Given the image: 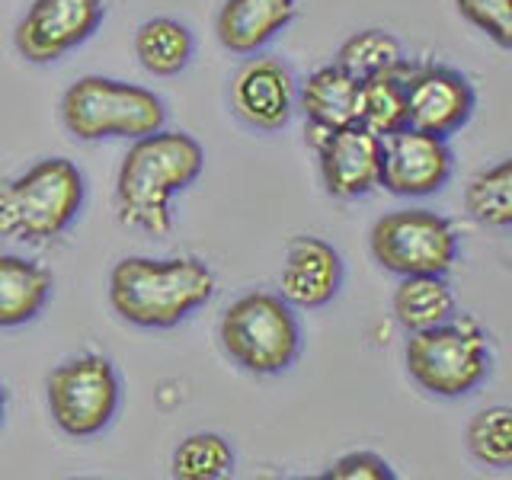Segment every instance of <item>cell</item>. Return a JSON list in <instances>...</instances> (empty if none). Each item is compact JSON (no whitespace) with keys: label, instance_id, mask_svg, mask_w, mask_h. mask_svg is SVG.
<instances>
[{"label":"cell","instance_id":"obj_1","mask_svg":"<svg viewBox=\"0 0 512 480\" xmlns=\"http://www.w3.org/2000/svg\"><path fill=\"white\" fill-rule=\"evenodd\" d=\"M202 144L176 128L135 138L116 176V215L125 228L164 237L173 228V199L199 180Z\"/></svg>","mask_w":512,"mask_h":480},{"label":"cell","instance_id":"obj_2","mask_svg":"<svg viewBox=\"0 0 512 480\" xmlns=\"http://www.w3.org/2000/svg\"><path fill=\"white\" fill-rule=\"evenodd\" d=\"M212 295L215 272L199 256H125L109 272L112 311L141 330L180 327Z\"/></svg>","mask_w":512,"mask_h":480},{"label":"cell","instance_id":"obj_3","mask_svg":"<svg viewBox=\"0 0 512 480\" xmlns=\"http://www.w3.org/2000/svg\"><path fill=\"white\" fill-rule=\"evenodd\" d=\"M84 199V173L64 157H45L0 183V240L52 244L77 221Z\"/></svg>","mask_w":512,"mask_h":480},{"label":"cell","instance_id":"obj_4","mask_svg":"<svg viewBox=\"0 0 512 480\" xmlns=\"http://www.w3.org/2000/svg\"><path fill=\"white\" fill-rule=\"evenodd\" d=\"M61 122L77 141H135L164 128L167 106L148 87L112 80L103 74H87L64 90Z\"/></svg>","mask_w":512,"mask_h":480},{"label":"cell","instance_id":"obj_5","mask_svg":"<svg viewBox=\"0 0 512 480\" xmlns=\"http://www.w3.org/2000/svg\"><path fill=\"white\" fill-rule=\"evenodd\" d=\"M490 340L471 317H452L439 327L410 333L404 346L407 375L432 397L455 400L477 391L490 375Z\"/></svg>","mask_w":512,"mask_h":480},{"label":"cell","instance_id":"obj_6","mask_svg":"<svg viewBox=\"0 0 512 480\" xmlns=\"http://www.w3.org/2000/svg\"><path fill=\"white\" fill-rule=\"evenodd\" d=\"M221 346L250 375H282L301 356V324L282 295L247 292L221 314Z\"/></svg>","mask_w":512,"mask_h":480},{"label":"cell","instance_id":"obj_7","mask_svg":"<svg viewBox=\"0 0 512 480\" xmlns=\"http://www.w3.org/2000/svg\"><path fill=\"white\" fill-rule=\"evenodd\" d=\"M368 247L381 269L394 276H445L458 260V231L423 205L388 212L375 221Z\"/></svg>","mask_w":512,"mask_h":480},{"label":"cell","instance_id":"obj_8","mask_svg":"<svg viewBox=\"0 0 512 480\" xmlns=\"http://www.w3.org/2000/svg\"><path fill=\"white\" fill-rule=\"evenodd\" d=\"M52 420L71 439H93L116 420L122 404V381L112 359L84 352L58 365L45 381Z\"/></svg>","mask_w":512,"mask_h":480},{"label":"cell","instance_id":"obj_9","mask_svg":"<svg viewBox=\"0 0 512 480\" xmlns=\"http://www.w3.org/2000/svg\"><path fill=\"white\" fill-rule=\"evenodd\" d=\"M106 0H32L13 45L29 64H52L84 45L103 23Z\"/></svg>","mask_w":512,"mask_h":480},{"label":"cell","instance_id":"obj_10","mask_svg":"<svg viewBox=\"0 0 512 480\" xmlns=\"http://www.w3.org/2000/svg\"><path fill=\"white\" fill-rule=\"evenodd\" d=\"M455 154L442 135L423 132V128H400L384 138L381 160V186L400 199H426L452 180Z\"/></svg>","mask_w":512,"mask_h":480},{"label":"cell","instance_id":"obj_11","mask_svg":"<svg viewBox=\"0 0 512 480\" xmlns=\"http://www.w3.org/2000/svg\"><path fill=\"white\" fill-rule=\"evenodd\" d=\"M407 122L423 132L452 138L474 116L477 96L471 80L448 64H407Z\"/></svg>","mask_w":512,"mask_h":480},{"label":"cell","instance_id":"obj_12","mask_svg":"<svg viewBox=\"0 0 512 480\" xmlns=\"http://www.w3.org/2000/svg\"><path fill=\"white\" fill-rule=\"evenodd\" d=\"M231 106L253 132H282L298 109V84L279 58H250L231 80Z\"/></svg>","mask_w":512,"mask_h":480},{"label":"cell","instance_id":"obj_13","mask_svg":"<svg viewBox=\"0 0 512 480\" xmlns=\"http://www.w3.org/2000/svg\"><path fill=\"white\" fill-rule=\"evenodd\" d=\"M320 176L333 199H362L381 186L384 138L365 125H346L317 141Z\"/></svg>","mask_w":512,"mask_h":480},{"label":"cell","instance_id":"obj_14","mask_svg":"<svg viewBox=\"0 0 512 480\" xmlns=\"http://www.w3.org/2000/svg\"><path fill=\"white\" fill-rule=\"evenodd\" d=\"M343 260L336 247L324 237L301 234L288 244L285 263L279 272V295L292 308H324L343 288Z\"/></svg>","mask_w":512,"mask_h":480},{"label":"cell","instance_id":"obj_15","mask_svg":"<svg viewBox=\"0 0 512 480\" xmlns=\"http://www.w3.org/2000/svg\"><path fill=\"white\" fill-rule=\"evenodd\" d=\"M362 80L352 77L340 64H324L311 71L298 87V109L308 122L311 141H320L336 128L359 122Z\"/></svg>","mask_w":512,"mask_h":480},{"label":"cell","instance_id":"obj_16","mask_svg":"<svg viewBox=\"0 0 512 480\" xmlns=\"http://www.w3.org/2000/svg\"><path fill=\"white\" fill-rule=\"evenodd\" d=\"M298 16V0H224L215 20L218 42L234 55H256Z\"/></svg>","mask_w":512,"mask_h":480},{"label":"cell","instance_id":"obj_17","mask_svg":"<svg viewBox=\"0 0 512 480\" xmlns=\"http://www.w3.org/2000/svg\"><path fill=\"white\" fill-rule=\"evenodd\" d=\"M55 276L36 260L0 253V330L32 324L52 301Z\"/></svg>","mask_w":512,"mask_h":480},{"label":"cell","instance_id":"obj_18","mask_svg":"<svg viewBox=\"0 0 512 480\" xmlns=\"http://www.w3.org/2000/svg\"><path fill=\"white\" fill-rule=\"evenodd\" d=\"M391 311L407 333H420L452 320L458 304L445 276H400L391 298Z\"/></svg>","mask_w":512,"mask_h":480},{"label":"cell","instance_id":"obj_19","mask_svg":"<svg viewBox=\"0 0 512 480\" xmlns=\"http://www.w3.org/2000/svg\"><path fill=\"white\" fill-rule=\"evenodd\" d=\"M192 52H196V39H192L189 26L173 20V16H154L135 32V55L141 68L154 77L183 74L192 61Z\"/></svg>","mask_w":512,"mask_h":480},{"label":"cell","instance_id":"obj_20","mask_svg":"<svg viewBox=\"0 0 512 480\" xmlns=\"http://www.w3.org/2000/svg\"><path fill=\"white\" fill-rule=\"evenodd\" d=\"M336 64L346 68L352 77L368 80L381 74H404L407 58L400 42L384 29H359L340 45Z\"/></svg>","mask_w":512,"mask_h":480},{"label":"cell","instance_id":"obj_21","mask_svg":"<svg viewBox=\"0 0 512 480\" xmlns=\"http://www.w3.org/2000/svg\"><path fill=\"white\" fill-rule=\"evenodd\" d=\"M359 125L378 138H388L400 128H407V87L404 74H381L362 80V100H359Z\"/></svg>","mask_w":512,"mask_h":480},{"label":"cell","instance_id":"obj_22","mask_svg":"<svg viewBox=\"0 0 512 480\" xmlns=\"http://www.w3.org/2000/svg\"><path fill=\"white\" fill-rule=\"evenodd\" d=\"M464 208L484 228H512V157L474 176L464 192Z\"/></svg>","mask_w":512,"mask_h":480},{"label":"cell","instance_id":"obj_23","mask_svg":"<svg viewBox=\"0 0 512 480\" xmlns=\"http://www.w3.org/2000/svg\"><path fill=\"white\" fill-rule=\"evenodd\" d=\"M234 471V448L218 432H196L176 445L170 474L176 480H221Z\"/></svg>","mask_w":512,"mask_h":480},{"label":"cell","instance_id":"obj_24","mask_svg":"<svg viewBox=\"0 0 512 480\" xmlns=\"http://www.w3.org/2000/svg\"><path fill=\"white\" fill-rule=\"evenodd\" d=\"M468 452L484 468H512V407H487L468 423L464 432Z\"/></svg>","mask_w":512,"mask_h":480},{"label":"cell","instance_id":"obj_25","mask_svg":"<svg viewBox=\"0 0 512 480\" xmlns=\"http://www.w3.org/2000/svg\"><path fill=\"white\" fill-rule=\"evenodd\" d=\"M458 13L477 32L503 48H512V0H455Z\"/></svg>","mask_w":512,"mask_h":480},{"label":"cell","instance_id":"obj_26","mask_svg":"<svg viewBox=\"0 0 512 480\" xmlns=\"http://www.w3.org/2000/svg\"><path fill=\"white\" fill-rule=\"evenodd\" d=\"M324 480H394V471L375 452H352L336 458L324 471Z\"/></svg>","mask_w":512,"mask_h":480},{"label":"cell","instance_id":"obj_27","mask_svg":"<svg viewBox=\"0 0 512 480\" xmlns=\"http://www.w3.org/2000/svg\"><path fill=\"white\" fill-rule=\"evenodd\" d=\"M4 413H7V388H4V381H0V423H4Z\"/></svg>","mask_w":512,"mask_h":480}]
</instances>
